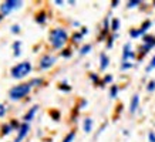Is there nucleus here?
I'll use <instances>...</instances> for the list:
<instances>
[{"label": "nucleus", "instance_id": "nucleus-32", "mask_svg": "<svg viewBox=\"0 0 155 142\" xmlns=\"http://www.w3.org/2000/svg\"><path fill=\"white\" fill-rule=\"evenodd\" d=\"M148 141L155 142V131H150V132H148Z\"/></svg>", "mask_w": 155, "mask_h": 142}, {"label": "nucleus", "instance_id": "nucleus-19", "mask_svg": "<svg viewBox=\"0 0 155 142\" xmlns=\"http://www.w3.org/2000/svg\"><path fill=\"white\" fill-rule=\"evenodd\" d=\"M74 138H75V131H71L70 134H67L66 138L63 139V142H73L74 141Z\"/></svg>", "mask_w": 155, "mask_h": 142}, {"label": "nucleus", "instance_id": "nucleus-30", "mask_svg": "<svg viewBox=\"0 0 155 142\" xmlns=\"http://www.w3.org/2000/svg\"><path fill=\"white\" fill-rule=\"evenodd\" d=\"M50 115L53 117L54 121H58V119H60V112H58V111H54V109H53V111H50Z\"/></svg>", "mask_w": 155, "mask_h": 142}, {"label": "nucleus", "instance_id": "nucleus-23", "mask_svg": "<svg viewBox=\"0 0 155 142\" xmlns=\"http://www.w3.org/2000/svg\"><path fill=\"white\" fill-rule=\"evenodd\" d=\"M155 68V57H152V60H151L150 61V64H148V66H147V73H151V71L154 70Z\"/></svg>", "mask_w": 155, "mask_h": 142}, {"label": "nucleus", "instance_id": "nucleus-33", "mask_svg": "<svg viewBox=\"0 0 155 142\" xmlns=\"http://www.w3.org/2000/svg\"><path fill=\"white\" fill-rule=\"evenodd\" d=\"M10 30H12V33L17 34V33H19V31H20V26H19V24H14V26H13V27H12V28H10Z\"/></svg>", "mask_w": 155, "mask_h": 142}, {"label": "nucleus", "instance_id": "nucleus-26", "mask_svg": "<svg viewBox=\"0 0 155 142\" xmlns=\"http://www.w3.org/2000/svg\"><path fill=\"white\" fill-rule=\"evenodd\" d=\"M28 84L31 85V87H34V85H41L43 84V80H41V78H34V80H31Z\"/></svg>", "mask_w": 155, "mask_h": 142}, {"label": "nucleus", "instance_id": "nucleus-21", "mask_svg": "<svg viewBox=\"0 0 155 142\" xmlns=\"http://www.w3.org/2000/svg\"><path fill=\"white\" fill-rule=\"evenodd\" d=\"M83 37H84V36H83L81 33H74L73 34V37H71V40H73L74 43H80L81 40H83Z\"/></svg>", "mask_w": 155, "mask_h": 142}, {"label": "nucleus", "instance_id": "nucleus-15", "mask_svg": "<svg viewBox=\"0 0 155 142\" xmlns=\"http://www.w3.org/2000/svg\"><path fill=\"white\" fill-rule=\"evenodd\" d=\"M20 46H21V41H14L13 43V50H14V57L20 56Z\"/></svg>", "mask_w": 155, "mask_h": 142}, {"label": "nucleus", "instance_id": "nucleus-10", "mask_svg": "<svg viewBox=\"0 0 155 142\" xmlns=\"http://www.w3.org/2000/svg\"><path fill=\"white\" fill-rule=\"evenodd\" d=\"M151 26H152V21H151V20H145V21L142 23L141 27L137 28V30H138V34H140V37H141V36H145V33L151 28Z\"/></svg>", "mask_w": 155, "mask_h": 142}, {"label": "nucleus", "instance_id": "nucleus-4", "mask_svg": "<svg viewBox=\"0 0 155 142\" xmlns=\"http://www.w3.org/2000/svg\"><path fill=\"white\" fill-rule=\"evenodd\" d=\"M20 6H21V2H20V0H7V2H5V3H2V6H0V11H2L3 16H7V14L12 13L13 10L19 9Z\"/></svg>", "mask_w": 155, "mask_h": 142}, {"label": "nucleus", "instance_id": "nucleus-20", "mask_svg": "<svg viewBox=\"0 0 155 142\" xmlns=\"http://www.w3.org/2000/svg\"><path fill=\"white\" fill-rule=\"evenodd\" d=\"M117 95H118V85H113L111 90H110V97H111V98H115Z\"/></svg>", "mask_w": 155, "mask_h": 142}, {"label": "nucleus", "instance_id": "nucleus-31", "mask_svg": "<svg viewBox=\"0 0 155 142\" xmlns=\"http://www.w3.org/2000/svg\"><path fill=\"white\" fill-rule=\"evenodd\" d=\"M71 56V50L70 48H64L63 51H61V57H64V58H68Z\"/></svg>", "mask_w": 155, "mask_h": 142}, {"label": "nucleus", "instance_id": "nucleus-29", "mask_svg": "<svg viewBox=\"0 0 155 142\" xmlns=\"http://www.w3.org/2000/svg\"><path fill=\"white\" fill-rule=\"evenodd\" d=\"M147 91H148V92L155 91V81H150V82H148V85H147Z\"/></svg>", "mask_w": 155, "mask_h": 142}, {"label": "nucleus", "instance_id": "nucleus-38", "mask_svg": "<svg viewBox=\"0 0 155 142\" xmlns=\"http://www.w3.org/2000/svg\"><path fill=\"white\" fill-rule=\"evenodd\" d=\"M118 3H120L118 0H114V2H113V5H111V7H117V6H118Z\"/></svg>", "mask_w": 155, "mask_h": 142}, {"label": "nucleus", "instance_id": "nucleus-27", "mask_svg": "<svg viewBox=\"0 0 155 142\" xmlns=\"http://www.w3.org/2000/svg\"><path fill=\"white\" fill-rule=\"evenodd\" d=\"M131 67H132V64H131V63H130V61H124V63H122V64H121V70H122V71L130 70Z\"/></svg>", "mask_w": 155, "mask_h": 142}, {"label": "nucleus", "instance_id": "nucleus-24", "mask_svg": "<svg viewBox=\"0 0 155 142\" xmlns=\"http://www.w3.org/2000/svg\"><path fill=\"white\" fill-rule=\"evenodd\" d=\"M117 38V34H113V36H110L108 37V41H107V48H111L113 47V43H114V40Z\"/></svg>", "mask_w": 155, "mask_h": 142}, {"label": "nucleus", "instance_id": "nucleus-36", "mask_svg": "<svg viewBox=\"0 0 155 142\" xmlns=\"http://www.w3.org/2000/svg\"><path fill=\"white\" fill-rule=\"evenodd\" d=\"M90 77H91V80L94 81L95 84H97V82H100V80H98V76H97V74H90Z\"/></svg>", "mask_w": 155, "mask_h": 142}, {"label": "nucleus", "instance_id": "nucleus-16", "mask_svg": "<svg viewBox=\"0 0 155 142\" xmlns=\"http://www.w3.org/2000/svg\"><path fill=\"white\" fill-rule=\"evenodd\" d=\"M91 44H85V46H83V47L80 48V54L81 56H85V54H88L90 51H91Z\"/></svg>", "mask_w": 155, "mask_h": 142}, {"label": "nucleus", "instance_id": "nucleus-2", "mask_svg": "<svg viewBox=\"0 0 155 142\" xmlns=\"http://www.w3.org/2000/svg\"><path fill=\"white\" fill-rule=\"evenodd\" d=\"M30 90H31V85L28 84V82L14 85L13 88H10V91H9V98L12 101H19V99L24 98L30 92Z\"/></svg>", "mask_w": 155, "mask_h": 142}, {"label": "nucleus", "instance_id": "nucleus-37", "mask_svg": "<svg viewBox=\"0 0 155 142\" xmlns=\"http://www.w3.org/2000/svg\"><path fill=\"white\" fill-rule=\"evenodd\" d=\"M87 33H88V30H87V28H85V27H83V28H81V34H83V36H84V34H87Z\"/></svg>", "mask_w": 155, "mask_h": 142}, {"label": "nucleus", "instance_id": "nucleus-5", "mask_svg": "<svg viewBox=\"0 0 155 142\" xmlns=\"http://www.w3.org/2000/svg\"><path fill=\"white\" fill-rule=\"evenodd\" d=\"M56 61H57L56 57L44 56L41 60H40V68H41V70H48V68H51V67L56 64Z\"/></svg>", "mask_w": 155, "mask_h": 142}, {"label": "nucleus", "instance_id": "nucleus-17", "mask_svg": "<svg viewBox=\"0 0 155 142\" xmlns=\"http://www.w3.org/2000/svg\"><path fill=\"white\" fill-rule=\"evenodd\" d=\"M12 131H13V128H12L10 124H6V125L2 127V135H7V134H10Z\"/></svg>", "mask_w": 155, "mask_h": 142}, {"label": "nucleus", "instance_id": "nucleus-6", "mask_svg": "<svg viewBox=\"0 0 155 142\" xmlns=\"http://www.w3.org/2000/svg\"><path fill=\"white\" fill-rule=\"evenodd\" d=\"M135 58V53L132 51L131 44H125L124 48H122V63L124 61H130V60H134Z\"/></svg>", "mask_w": 155, "mask_h": 142}, {"label": "nucleus", "instance_id": "nucleus-1", "mask_svg": "<svg viewBox=\"0 0 155 142\" xmlns=\"http://www.w3.org/2000/svg\"><path fill=\"white\" fill-rule=\"evenodd\" d=\"M48 41L51 43L54 50H61L66 46V43L68 41V34H67V31L63 27H56L50 31Z\"/></svg>", "mask_w": 155, "mask_h": 142}, {"label": "nucleus", "instance_id": "nucleus-25", "mask_svg": "<svg viewBox=\"0 0 155 142\" xmlns=\"http://www.w3.org/2000/svg\"><path fill=\"white\" fill-rule=\"evenodd\" d=\"M140 0H131V2H128V5H127V7L128 9H132V7H137V6H140Z\"/></svg>", "mask_w": 155, "mask_h": 142}, {"label": "nucleus", "instance_id": "nucleus-8", "mask_svg": "<svg viewBox=\"0 0 155 142\" xmlns=\"http://www.w3.org/2000/svg\"><path fill=\"white\" fill-rule=\"evenodd\" d=\"M37 111H38V105H33V107H31V108L27 111V114H26V115L23 117V119L28 124L30 121H31V119L34 118V115H36V112H37Z\"/></svg>", "mask_w": 155, "mask_h": 142}, {"label": "nucleus", "instance_id": "nucleus-39", "mask_svg": "<svg viewBox=\"0 0 155 142\" xmlns=\"http://www.w3.org/2000/svg\"><path fill=\"white\" fill-rule=\"evenodd\" d=\"M54 3H56V5H63V3H64V2H61V0H56V2H54Z\"/></svg>", "mask_w": 155, "mask_h": 142}, {"label": "nucleus", "instance_id": "nucleus-9", "mask_svg": "<svg viewBox=\"0 0 155 142\" xmlns=\"http://www.w3.org/2000/svg\"><path fill=\"white\" fill-rule=\"evenodd\" d=\"M138 105H140V95L135 94V95H132V98H131V102H130V112L134 114L138 109Z\"/></svg>", "mask_w": 155, "mask_h": 142}, {"label": "nucleus", "instance_id": "nucleus-22", "mask_svg": "<svg viewBox=\"0 0 155 142\" xmlns=\"http://www.w3.org/2000/svg\"><path fill=\"white\" fill-rule=\"evenodd\" d=\"M58 90L68 92V91H71V87H70V85H67V84H66V81H64V82H61V84L58 85Z\"/></svg>", "mask_w": 155, "mask_h": 142}, {"label": "nucleus", "instance_id": "nucleus-3", "mask_svg": "<svg viewBox=\"0 0 155 142\" xmlns=\"http://www.w3.org/2000/svg\"><path fill=\"white\" fill-rule=\"evenodd\" d=\"M31 73V64L28 61H21L19 63L17 66H14L12 70H10V74L13 78L16 80H20V78H24L26 76H28Z\"/></svg>", "mask_w": 155, "mask_h": 142}, {"label": "nucleus", "instance_id": "nucleus-14", "mask_svg": "<svg viewBox=\"0 0 155 142\" xmlns=\"http://www.w3.org/2000/svg\"><path fill=\"white\" fill-rule=\"evenodd\" d=\"M46 20H47V14L44 13V11H40V13L36 16V21H37L38 24H44Z\"/></svg>", "mask_w": 155, "mask_h": 142}, {"label": "nucleus", "instance_id": "nucleus-13", "mask_svg": "<svg viewBox=\"0 0 155 142\" xmlns=\"http://www.w3.org/2000/svg\"><path fill=\"white\" fill-rule=\"evenodd\" d=\"M154 46H155V44H151V43H144L141 47H140V54H141V56L147 54V53L150 51V50L154 47Z\"/></svg>", "mask_w": 155, "mask_h": 142}, {"label": "nucleus", "instance_id": "nucleus-35", "mask_svg": "<svg viewBox=\"0 0 155 142\" xmlns=\"http://www.w3.org/2000/svg\"><path fill=\"white\" fill-rule=\"evenodd\" d=\"M10 125H12V128H13V129H19V128H20L19 122H17L16 119H14V121H12V122H10Z\"/></svg>", "mask_w": 155, "mask_h": 142}, {"label": "nucleus", "instance_id": "nucleus-28", "mask_svg": "<svg viewBox=\"0 0 155 142\" xmlns=\"http://www.w3.org/2000/svg\"><path fill=\"white\" fill-rule=\"evenodd\" d=\"M111 81H113V76H110V74H108V76H105L104 77V80H103V82H101V87H103V85H105V84H108V82H111Z\"/></svg>", "mask_w": 155, "mask_h": 142}, {"label": "nucleus", "instance_id": "nucleus-40", "mask_svg": "<svg viewBox=\"0 0 155 142\" xmlns=\"http://www.w3.org/2000/svg\"><path fill=\"white\" fill-rule=\"evenodd\" d=\"M3 17H5V16H3V14H0V20H3Z\"/></svg>", "mask_w": 155, "mask_h": 142}, {"label": "nucleus", "instance_id": "nucleus-11", "mask_svg": "<svg viewBox=\"0 0 155 142\" xmlns=\"http://www.w3.org/2000/svg\"><path fill=\"white\" fill-rule=\"evenodd\" d=\"M108 64H110V58H108V56L105 54V53H101V54H100V70L104 71L108 67Z\"/></svg>", "mask_w": 155, "mask_h": 142}, {"label": "nucleus", "instance_id": "nucleus-7", "mask_svg": "<svg viewBox=\"0 0 155 142\" xmlns=\"http://www.w3.org/2000/svg\"><path fill=\"white\" fill-rule=\"evenodd\" d=\"M28 131H30V125H28L27 122L23 124V125H20L19 134H17V137H16V141H14V142H21L24 139V137L28 134Z\"/></svg>", "mask_w": 155, "mask_h": 142}, {"label": "nucleus", "instance_id": "nucleus-18", "mask_svg": "<svg viewBox=\"0 0 155 142\" xmlns=\"http://www.w3.org/2000/svg\"><path fill=\"white\" fill-rule=\"evenodd\" d=\"M118 28H120V20L115 17V19L111 20V30H113V31H117Z\"/></svg>", "mask_w": 155, "mask_h": 142}, {"label": "nucleus", "instance_id": "nucleus-34", "mask_svg": "<svg viewBox=\"0 0 155 142\" xmlns=\"http://www.w3.org/2000/svg\"><path fill=\"white\" fill-rule=\"evenodd\" d=\"M6 115V107L3 104H0V118Z\"/></svg>", "mask_w": 155, "mask_h": 142}, {"label": "nucleus", "instance_id": "nucleus-12", "mask_svg": "<svg viewBox=\"0 0 155 142\" xmlns=\"http://www.w3.org/2000/svg\"><path fill=\"white\" fill-rule=\"evenodd\" d=\"M93 118H90V117H87V118H84V121H83V128H84V132H91V129H93Z\"/></svg>", "mask_w": 155, "mask_h": 142}]
</instances>
